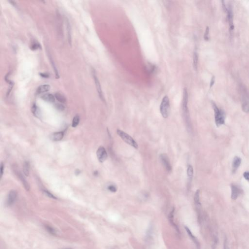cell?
<instances>
[{"mask_svg":"<svg viewBox=\"0 0 249 249\" xmlns=\"http://www.w3.org/2000/svg\"><path fill=\"white\" fill-rule=\"evenodd\" d=\"M188 94L187 88H184L183 91V98H182V108L183 116L184 121L186 124L187 129L189 132L192 131V125L191 123L190 117L189 115L188 108Z\"/></svg>","mask_w":249,"mask_h":249,"instance_id":"1","label":"cell"},{"mask_svg":"<svg viewBox=\"0 0 249 249\" xmlns=\"http://www.w3.org/2000/svg\"><path fill=\"white\" fill-rule=\"evenodd\" d=\"M212 107L215 112V118L216 126L219 127L225 124V115L224 112L218 108L214 102L212 103Z\"/></svg>","mask_w":249,"mask_h":249,"instance_id":"2","label":"cell"},{"mask_svg":"<svg viewBox=\"0 0 249 249\" xmlns=\"http://www.w3.org/2000/svg\"><path fill=\"white\" fill-rule=\"evenodd\" d=\"M160 110L164 118H167L168 117L170 112V101L168 95H165L163 98L160 107Z\"/></svg>","mask_w":249,"mask_h":249,"instance_id":"3","label":"cell"},{"mask_svg":"<svg viewBox=\"0 0 249 249\" xmlns=\"http://www.w3.org/2000/svg\"><path fill=\"white\" fill-rule=\"evenodd\" d=\"M117 134L118 135V136H120L123 141L129 144V146H131L136 149L138 148V144H137V143H136V142L133 139V138L129 134L120 129H117Z\"/></svg>","mask_w":249,"mask_h":249,"instance_id":"4","label":"cell"},{"mask_svg":"<svg viewBox=\"0 0 249 249\" xmlns=\"http://www.w3.org/2000/svg\"><path fill=\"white\" fill-rule=\"evenodd\" d=\"M242 109L246 113H249V94L245 88L242 91Z\"/></svg>","mask_w":249,"mask_h":249,"instance_id":"5","label":"cell"},{"mask_svg":"<svg viewBox=\"0 0 249 249\" xmlns=\"http://www.w3.org/2000/svg\"><path fill=\"white\" fill-rule=\"evenodd\" d=\"M93 75L94 79V82H95V87L97 88V91L98 93V95L99 97L101 99L103 102H105V98L104 97L103 93L102 91V88H101V84L100 83L98 79V77L97 76V74L95 71L94 70H93Z\"/></svg>","mask_w":249,"mask_h":249,"instance_id":"6","label":"cell"},{"mask_svg":"<svg viewBox=\"0 0 249 249\" xmlns=\"http://www.w3.org/2000/svg\"><path fill=\"white\" fill-rule=\"evenodd\" d=\"M160 159L164 168L170 172L171 171L172 167L168 155L165 153L161 154L160 155Z\"/></svg>","mask_w":249,"mask_h":249,"instance_id":"7","label":"cell"},{"mask_svg":"<svg viewBox=\"0 0 249 249\" xmlns=\"http://www.w3.org/2000/svg\"><path fill=\"white\" fill-rule=\"evenodd\" d=\"M97 157L100 163H103L108 158V154L103 147H100L97 152Z\"/></svg>","mask_w":249,"mask_h":249,"instance_id":"8","label":"cell"},{"mask_svg":"<svg viewBox=\"0 0 249 249\" xmlns=\"http://www.w3.org/2000/svg\"><path fill=\"white\" fill-rule=\"evenodd\" d=\"M174 215L175 208H172L171 210L169 213V221L170 222V224L172 225V226L174 227L177 233H179V234H180V230L179 229L178 227L177 226V225L176 224V223L174 222Z\"/></svg>","mask_w":249,"mask_h":249,"instance_id":"9","label":"cell"},{"mask_svg":"<svg viewBox=\"0 0 249 249\" xmlns=\"http://www.w3.org/2000/svg\"><path fill=\"white\" fill-rule=\"evenodd\" d=\"M17 193L15 190H12L8 194V197L7 200V204L8 206H11L15 203L16 200Z\"/></svg>","mask_w":249,"mask_h":249,"instance_id":"10","label":"cell"},{"mask_svg":"<svg viewBox=\"0 0 249 249\" xmlns=\"http://www.w3.org/2000/svg\"><path fill=\"white\" fill-rule=\"evenodd\" d=\"M227 12L228 19V21H229L230 30L232 31L234 29V23H233V10H232L231 6L230 5L228 7Z\"/></svg>","mask_w":249,"mask_h":249,"instance_id":"11","label":"cell"},{"mask_svg":"<svg viewBox=\"0 0 249 249\" xmlns=\"http://www.w3.org/2000/svg\"><path fill=\"white\" fill-rule=\"evenodd\" d=\"M231 190L232 199L233 200H236L240 194L241 191L240 190V188H238V187L234 185V184L231 185Z\"/></svg>","mask_w":249,"mask_h":249,"instance_id":"12","label":"cell"},{"mask_svg":"<svg viewBox=\"0 0 249 249\" xmlns=\"http://www.w3.org/2000/svg\"><path fill=\"white\" fill-rule=\"evenodd\" d=\"M241 159L238 156H235L233 159V164H232V171L233 173H234L237 171L238 168L240 167V165L241 163Z\"/></svg>","mask_w":249,"mask_h":249,"instance_id":"13","label":"cell"},{"mask_svg":"<svg viewBox=\"0 0 249 249\" xmlns=\"http://www.w3.org/2000/svg\"><path fill=\"white\" fill-rule=\"evenodd\" d=\"M200 195V190H197L195 193L194 197V203H195V206H196V208L198 211H200V207H201Z\"/></svg>","mask_w":249,"mask_h":249,"instance_id":"14","label":"cell"},{"mask_svg":"<svg viewBox=\"0 0 249 249\" xmlns=\"http://www.w3.org/2000/svg\"><path fill=\"white\" fill-rule=\"evenodd\" d=\"M64 136V132L62 131L56 132L51 134L50 136L51 140L53 141H59L62 139Z\"/></svg>","mask_w":249,"mask_h":249,"instance_id":"15","label":"cell"},{"mask_svg":"<svg viewBox=\"0 0 249 249\" xmlns=\"http://www.w3.org/2000/svg\"><path fill=\"white\" fill-rule=\"evenodd\" d=\"M184 228H185V230H186V231H187L188 236L190 237L192 241H193L194 243L195 244V245H196V246L197 247V249H200V243H199L198 240H197V238H196V237L194 236L193 234H192L190 230L189 229V228L187 227V226H185Z\"/></svg>","mask_w":249,"mask_h":249,"instance_id":"16","label":"cell"},{"mask_svg":"<svg viewBox=\"0 0 249 249\" xmlns=\"http://www.w3.org/2000/svg\"><path fill=\"white\" fill-rule=\"evenodd\" d=\"M41 98L44 101L49 103H54L55 101V97L51 94H45L41 97Z\"/></svg>","mask_w":249,"mask_h":249,"instance_id":"17","label":"cell"},{"mask_svg":"<svg viewBox=\"0 0 249 249\" xmlns=\"http://www.w3.org/2000/svg\"><path fill=\"white\" fill-rule=\"evenodd\" d=\"M50 89V86L49 85H41L39 86L37 88V91H36V93L38 94H44V93H45L46 92H47L48 91H49Z\"/></svg>","mask_w":249,"mask_h":249,"instance_id":"18","label":"cell"},{"mask_svg":"<svg viewBox=\"0 0 249 249\" xmlns=\"http://www.w3.org/2000/svg\"><path fill=\"white\" fill-rule=\"evenodd\" d=\"M16 173L17 175L19 177V178L20 179V181H22V183L23 184V186L25 187V189H26V190L29 191V189H30V186H29V184L27 182V181H26V180H25V179L24 178L23 175L22 174V173H20V172L19 171H17L16 172Z\"/></svg>","mask_w":249,"mask_h":249,"instance_id":"19","label":"cell"},{"mask_svg":"<svg viewBox=\"0 0 249 249\" xmlns=\"http://www.w3.org/2000/svg\"><path fill=\"white\" fill-rule=\"evenodd\" d=\"M194 170L193 168L191 165H189L187 170V174L188 176V181L189 184H190L192 181V179L193 177Z\"/></svg>","mask_w":249,"mask_h":249,"instance_id":"20","label":"cell"},{"mask_svg":"<svg viewBox=\"0 0 249 249\" xmlns=\"http://www.w3.org/2000/svg\"><path fill=\"white\" fill-rule=\"evenodd\" d=\"M55 98L61 103H65L66 102V99L64 95L60 93H57L54 94Z\"/></svg>","mask_w":249,"mask_h":249,"instance_id":"21","label":"cell"},{"mask_svg":"<svg viewBox=\"0 0 249 249\" xmlns=\"http://www.w3.org/2000/svg\"><path fill=\"white\" fill-rule=\"evenodd\" d=\"M66 26H67V33H68V41L70 44H72V31H71V25H70V23L68 20L66 22Z\"/></svg>","mask_w":249,"mask_h":249,"instance_id":"22","label":"cell"},{"mask_svg":"<svg viewBox=\"0 0 249 249\" xmlns=\"http://www.w3.org/2000/svg\"><path fill=\"white\" fill-rule=\"evenodd\" d=\"M193 67L196 70L197 69V64H198V60L199 56L197 51L195 50L193 53Z\"/></svg>","mask_w":249,"mask_h":249,"instance_id":"23","label":"cell"},{"mask_svg":"<svg viewBox=\"0 0 249 249\" xmlns=\"http://www.w3.org/2000/svg\"><path fill=\"white\" fill-rule=\"evenodd\" d=\"M23 173L26 176H28L29 174V163L28 162H25L23 166Z\"/></svg>","mask_w":249,"mask_h":249,"instance_id":"24","label":"cell"},{"mask_svg":"<svg viewBox=\"0 0 249 249\" xmlns=\"http://www.w3.org/2000/svg\"><path fill=\"white\" fill-rule=\"evenodd\" d=\"M32 112L33 113L34 115L37 116V117H39L40 115V110L35 104L33 105V107L32 108Z\"/></svg>","mask_w":249,"mask_h":249,"instance_id":"25","label":"cell"},{"mask_svg":"<svg viewBox=\"0 0 249 249\" xmlns=\"http://www.w3.org/2000/svg\"><path fill=\"white\" fill-rule=\"evenodd\" d=\"M79 121H80V118H79V115H76L75 116V117L73 118L72 122V127L73 128H75L77 127L78 124H79Z\"/></svg>","mask_w":249,"mask_h":249,"instance_id":"26","label":"cell"},{"mask_svg":"<svg viewBox=\"0 0 249 249\" xmlns=\"http://www.w3.org/2000/svg\"><path fill=\"white\" fill-rule=\"evenodd\" d=\"M54 106H55V108L59 111H63L65 110V107L61 104L56 103L54 105Z\"/></svg>","mask_w":249,"mask_h":249,"instance_id":"27","label":"cell"},{"mask_svg":"<svg viewBox=\"0 0 249 249\" xmlns=\"http://www.w3.org/2000/svg\"><path fill=\"white\" fill-rule=\"evenodd\" d=\"M209 28L208 26H207L206 28L204 34V39L205 41H208L209 39Z\"/></svg>","mask_w":249,"mask_h":249,"instance_id":"28","label":"cell"},{"mask_svg":"<svg viewBox=\"0 0 249 249\" xmlns=\"http://www.w3.org/2000/svg\"><path fill=\"white\" fill-rule=\"evenodd\" d=\"M44 193L45 194V195L48 197L52 198V199H57L56 197L54 196L50 192H49V191H48L47 190H44Z\"/></svg>","mask_w":249,"mask_h":249,"instance_id":"29","label":"cell"},{"mask_svg":"<svg viewBox=\"0 0 249 249\" xmlns=\"http://www.w3.org/2000/svg\"><path fill=\"white\" fill-rule=\"evenodd\" d=\"M108 188L110 192H113V193H115L117 191V187L114 185H109Z\"/></svg>","mask_w":249,"mask_h":249,"instance_id":"30","label":"cell"},{"mask_svg":"<svg viewBox=\"0 0 249 249\" xmlns=\"http://www.w3.org/2000/svg\"><path fill=\"white\" fill-rule=\"evenodd\" d=\"M40 47H41V46H40V44H38V43H34L32 45L31 48L33 50H36L37 49H39Z\"/></svg>","mask_w":249,"mask_h":249,"instance_id":"31","label":"cell"},{"mask_svg":"<svg viewBox=\"0 0 249 249\" xmlns=\"http://www.w3.org/2000/svg\"><path fill=\"white\" fill-rule=\"evenodd\" d=\"M46 229L49 232V233H51V234H56V231H55V230L53 228L48 226H46Z\"/></svg>","mask_w":249,"mask_h":249,"instance_id":"32","label":"cell"},{"mask_svg":"<svg viewBox=\"0 0 249 249\" xmlns=\"http://www.w3.org/2000/svg\"><path fill=\"white\" fill-rule=\"evenodd\" d=\"M243 177L244 178L247 180V181H249V172H245L243 173Z\"/></svg>","mask_w":249,"mask_h":249,"instance_id":"33","label":"cell"},{"mask_svg":"<svg viewBox=\"0 0 249 249\" xmlns=\"http://www.w3.org/2000/svg\"><path fill=\"white\" fill-rule=\"evenodd\" d=\"M215 76H213L212 78V79H211V82H210V87L211 88L213 86V85H214V84H215Z\"/></svg>","mask_w":249,"mask_h":249,"instance_id":"34","label":"cell"},{"mask_svg":"<svg viewBox=\"0 0 249 249\" xmlns=\"http://www.w3.org/2000/svg\"><path fill=\"white\" fill-rule=\"evenodd\" d=\"M4 170V166L3 163H1V178L3 176Z\"/></svg>","mask_w":249,"mask_h":249,"instance_id":"35","label":"cell"},{"mask_svg":"<svg viewBox=\"0 0 249 249\" xmlns=\"http://www.w3.org/2000/svg\"><path fill=\"white\" fill-rule=\"evenodd\" d=\"M41 76H42L43 78H48L49 77V75L47 74H44V73H41L40 74Z\"/></svg>","mask_w":249,"mask_h":249,"instance_id":"36","label":"cell"},{"mask_svg":"<svg viewBox=\"0 0 249 249\" xmlns=\"http://www.w3.org/2000/svg\"><path fill=\"white\" fill-rule=\"evenodd\" d=\"M224 249H230L229 247L228 246L227 243L226 242V240H225L224 243Z\"/></svg>","mask_w":249,"mask_h":249,"instance_id":"37","label":"cell"},{"mask_svg":"<svg viewBox=\"0 0 249 249\" xmlns=\"http://www.w3.org/2000/svg\"><path fill=\"white\" fill-rule=\"evenodd\" d=\"M80 173H81V171H80L79 169H76V170H75V174L76 175H79Z\"/></svg>","mask_w":249,"mask_h":249,"instance_id":"38","label":"cell"},{"mask_svg":"<svg viewBox=\"0 0 249 249\" xmlns=\"http://www.w3.org/2000/svg\"><path fill=\"white\" fill-rule=\"evenodd\" d=\"M97 174H98V172L96 171V172H94V175H97Z\"/></svg>","mask_w":249,"mask_h":249,"instance_id":"39","label":"cell"},{"mask_svg":"<svg viewBox=\"0 0 249 249\" xmlns=\"http://www.w3.org/2000/svg\"></svg>","mask_w":249,"mask_h":249,"instance_id":"40","label":"cell"}]
</instances>
